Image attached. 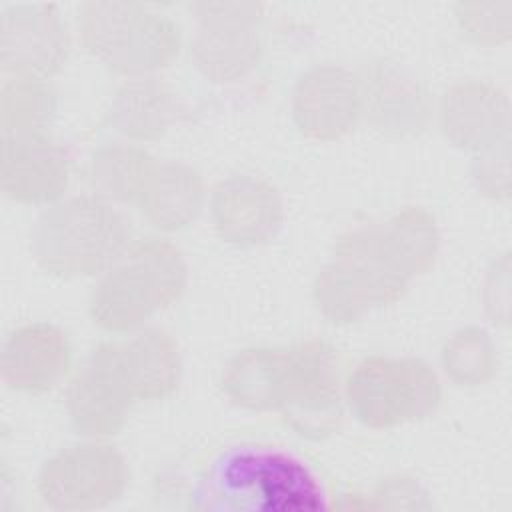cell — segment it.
<instances>
[{
    "mask_svg": "<svg viewBox=\"0 0 512 512\" xmlns=\"http://www.w3.org/2000/svg\"><path fill=\"white\" fill-rule=\"evenodd\" d=\"M438 248L434 216L406 206L386 222L340 236L332 260L314 278L312 300L332 324H352L400 300L408 284L434 266Z\"/></svg>",
    "mask_w": 512,
    "mask_h": 512,
    "instance_id": "cell-1",
    "label": "cell"
},
{
    "mask_svg": "<svg viewBox=\"0 0 512 512\" xmlns=\"http://www.w3.org/2000/svg\"><path fill=\"white\" fill-rule=\"evenodd\" d=\"M132 244L128 220L114 204L72 196L46 208L30 236L36 264L50 276L84 278L106 272Z\"/></svg>",
    "mask_w": 512,
    "mask_h": 512,
    "instance_id": "cell-2",
    "label": "cell"
},
{
    "mask_svg": "<svg viewBox=\"0 0 512 512\" xmlns=\"http://www.w3.org/2000/svg\"><path fill=\"white\" fill-rule=\"evenodd\" d=\"M186 284L188 266L176 244L162 238L132 242L92 290L90 318L112 334L134 332L172 306Z\"/></svg>",
    "mask_w": 512,
    "mask_h": 512,
    "instance_id": "cell-3",
    "label": "cell"
},
{
    "mask_svg": "<svg viewBox=\"0 0 512 512\" xmlns=\"http://www.w3.org/2000/svg\"><path fill=\"white\" fill-rule=\"evenodd\" d=\"M80 36L98 62L130 78L170 66L180 52L178 24L136 2H86L80 12Z\"/></svg>",
    "mask_w": 512,
    "mask_h": 512,
    "instance_id": "cell-4",
    "label": "cell"
},
{
    "mask_svg": "<svg viewBox=\"0 0 512 512\" xmlns=\"http://www.w3.org/2000/svg\"><path fill=\"white\" fill-rule=\"evenodd\" d=\"M212 496L230 510H318L324 490L296 456L276 448L242 446L220 456L212 470Z\"/></svg>",
    "mask_w": 512,
    "mask_h": 512,
    "instance_id": "cell-5",
    "label": "cell"
},
{
    "mask_svg": "<svg viewBox=\"0 0 512 512\" xmlns=\"http://www.w3.org/2000/svg\"><path fill=\"white\" fill-rule=\"evenodd\" d=\"M354 418L374 430L428 418L440 404L436 372L420 358L368 356L344 380Z\"/></svg>",
    "mask_w": 512,
    "mask_h": 512,
    "instance_id": "cell-6",
    "label": "cell"
},
{
    "mask_svg": "<svg viewBox=\"0 0 512 512\" xmlns=\"http://www.w3.org/2000/svg\"><path fill=\"white\" fill-rule=\"evenodd\" d=\"M138 402L140 390L124 340L92 348L66 396L70 424L86 438L118 434Z\"/></svg>",
    "mask_w": 512,
    "mask_h": 512,
    "instance_id": "cell-7",
    "label": "cell"
},
{
    "mask_svg": "<svg viewBox=\"0 0 512 512\" xmlns=\"http://www.w3.org/2000/svg\"><path fill=\"white\" fill-rule=\"evenodd\" d=\"M128 478V464L114 446L84 442L48 458L36 488L42 502L54 510H94L118 500Z\"/></svg>",
    "mask_w": 512,
    "mask_h": 512,
    "instance_id": "cell-8",
    "label": "cell"
},
{
    "mask_svg": "<svg viewBox=\"0 0 512 512\" xmlns=\"http://www.w3.org/2000/svg\"><path fill=\"white\" fill-rule=\"evenodd\" d=\"M342 360L338 350L320 338L288 348V396L280 410L300 436L326 438L342 422Z\"/></svg>",
    "mask_w": 512,
    "mask_h": 512,
    "instance_id": "cell-9",
    "label": "cell"
},
{
    "mask_svg": "<svg viewBox=\"0 0 512 512\" xmlns=\"http://www.w3.org/2000/svg\"><path fill=\"white\" fill-rule=\"evenodd\" d=\"M200 30L190 56L198 72L212 82H234L254 70L262 58V38L256 24L262 4L256 2H202L192 4Z\"/></svg>",
    "mask_w": 512,
    "mask_h": 512,
    "instance_id": "cell-10",
    "label": "cell"
},
{
    "mask_svg": "<svg viewBox=\"0 0 512 512\" xmlns=\"http://www.w3.org/2000/svg\"><path fill=\"white\" fill-rule=\"evenodd\" d=\"M70 54V34L54 4H12L0 16V66L6 76L48 80Z\"/></svg>",
    "mask_w": 512,
    "mask_h": 512,
    "instance_id": "cell-11",
    "label": "cell"
},
{
    "mask_svg": "<svg viewBox=\"0 0 512 512\" xmlns=\"http://www.w3.org/2000/svg\"><path fill=\"white\" fill-rule=\"evenodd\" d=\"M364 116L358 72L340 64L306 70L292 92V118L302 136L332 142L350 134Z\"/></svg>",
    "mask_w": 512,
    "mask_h": 512,
    "instance_id": "cell-12",
    "label": "cell"
},
{
    "mask_svg": "<svg viewBox=\"0 0 512 512\" xmlns=\"http://www.w3.org/2000/svg\"><path fill=\"white\" fill-rule=\"evenodd\" d=\"M216 234L238 248H254L270 242L284 220V204L278 188L252 174H236L220 180L210 200Z\"/></svg>",
    "mask_w": 512,
    "mask_h": 512,
    "instance_id": "cell-13",
    "label": "cell"
},
{
    "mask_svg": "<svg viewBox=\"0 0 512 512\" xmlns=\"http://www.w3.org/2000/svg\"><path fill=\"white\" fill-rule=\"evenodd\" d=\"M72 160L62 142L44 134L4 136L0 188L20 204H56L70 184Z\"/></svg>",
    "mask_w": 512,
    "mask_h": 512,
    "instance_id": "cell-14",
    "label": "cell"
},
{
    "mask_svg": "<svg viewBox=\"0 0 512 512\" xmlns=\"http://www.w3.org/2000/svg\"><path fill=\"white\" fill-rule=\"evenodd\" d=\"M364 118L386 136H414L426 130L434 102L426 86L398 64L370 62L360 74Z\"/></svg>",
    "mask_w": 512,
    "mask_h": 512,
    "instance_id": "cell-15",
    "label": "cell"
},
{
    "mask_svg": "<svg viewBox=\"0 0 512 512\" xmlns=\"http://www.w3.org/2000/svg\"><path fill=\"white\" fill-rule=\"evenodd\" d=\"M442 134L458 148L484 152L508 142L510 102L482 80H462L446 88L438 104Z\"/></svg>",
    "mask_w": 512,
    "mask_h": 512,
    "instance_id": "cell-16",
    "label": "cell"
},
{
    "mask_svg": "<svg viewBox=\"0 0 512 512\" xmlns=\"http://www.w3.org/2000/svg\"><path fill=\"white\" fill-rule=\"evenodd\" d=\"M72 366V348L62 328L32 322L12 330L2 346L0 372L10 390L46 394L60 386Z\"/></svg>",
    "mask_w": 512,
    "mask_h": 512,
    "instance_id": "cell-17",
    "label": "cell"
},
{
    "mask_svg": "<svg viewBox=\"0 0 512 512\" xmlns=\"http://www.w3.org/2000/svg\"><path fill=\"white\" fill-rule=\"evenodd\" d=\"M182 112L176 92L158 78L126 80L112 96L110 126L132 144L160 140Z\"/></svg>",
    "mask_w": 512,
    "mask_h": 512,
    "instance_id": "cell-18",
    "label": "cell"
},
{
    "mask_svg": "<svg viewBox=\"0 0 512 512\" xmlns=\"http://www.w3.org/2000/svg\"><path fill=\"white\" fill-rule=\"evenodd\" d=\"M206 186L200 172L180 162L158 164L136 206L142 218L162 232L188 228L204 208Z\"/></svg>",
    "mask_w": 512,
    "mask_h": 512,
    "instance_id": "cell-19",
    "label": "cell"
},
{
    "mask_svg": "<svg viewBox=\"0 0 512 512\" xmlns=\"http://www.w3.org/2000/svg\"><path fill=\"white\" fill-rule=\"evenodd\" d=\"M224 394L248 410H282L288 396V348H246L222 372Z\"/></svg>",
    "mask_w": 512,
    "mask_h": 512,
    "instance_id": "cell-20",
    "label": "cell"
},
{
    "mask_svg": "<svg viewBox=\"0 0 512 512\" xmlns=\"http://www.w3.org/2000/svg\"><path fill=\"white\" fill-rule=\"evenodd\" d=\"M156 166V158L142 146L114 142L94 150L86 174L98 198L110 204H136Z\"/></svg>",
    "mask_w": 512,
    "mask_h": 512,
    "instance_id": "cell-21",
    "label": "cell"
},
{
    "mask_svg": "<svg viewBox=\"0 0 512 512\" xmlns=\"http://www.w3.org/2000/svg\"><path fill=\"white\" fill-rule=\"evenodd\" d=\"M124 344L142 402L162 400L178 388L182 356L172 334L160 328H144L124 340Z\"/></svg>",
    "mask_w": 512,
    "mask_h": 512,
    "instance_id": "cell-22",
    "label": "cell"
},
{
    "mask_svg": "<svg viewBox=\"0 0 512 512\" xmlns=\"http://www.w3.org/2000/svg\"><path fill=\"white\" fill-rule=\"evenodd\" d=\"M56 112V94L48 80L8 76L0 90L4 136L44 134Z\"/></svg>",
    "mask_w": 512,
    "mask_h": 512,
    "instance_id": "cell-23",
    "label": "cell"
},
{
    "mask_svg": "<svg viewBox=\"0 0 512 512\" xmlns=\"http://www.w3.org/2000/svg\"><path fill=\"white\" fill-rule=\"evenodd\" d=\"M442 366L454 384L480 386L496 374V348L486 330L466 326L446 340L442 348Z\"/></svg>",
    "mask_w": 512,
    "mask_h": 512,
    "instance_id": "cell-24",
    "label": "cell"
},
{
    "mask_svg": "<svg viewBox=\"0 0 512 512\" xmlns=\"http://www.w3.org/2000/svg\"><path fill=\"white\" fill-rule=\"evenodd\" d=\"M456 18L462 32L486 46L506 42L512 26V4L510 2H460L456 6Z\"/></svg>",
    "mask_w": 512,
    "mask_h": 512,
    "instance_id": "cell-25",
    "label": "cell"
},
{
    "mask_svg": "<svg viewBox=\"0 0 512 512\" xmlns=\"http://www.w3.org/2000/svg\"><path fill=\"white\" fill-rule=\"evenodd\" d=\"M508 142L490 150L478 152L472 162V180L476 188L492 200H508L510 170H508Z\"/></svg>",
    "mask_w": 512,
    "mask_h": 512,
    "instance_id": "cell-26",
    "label": "cell"
},
{
    "mask_svg": "<svg viewBox=\"0 0 512 512\" xmlns=\"http://www.w3.org/2000/svg\"><path fill=\"white\" fill-rule=\"evenodd\" d=\"M424 496L426 494L412 478L390 476L382 478L374 486L370 498L366 496L356 508H420L426 506L420 502Z\"/></svg>",
    "mask_w": 512,
    "mask_h": 512,
    "instance_id": "cell-27",
    "label": "cell"
}]
</instances>
